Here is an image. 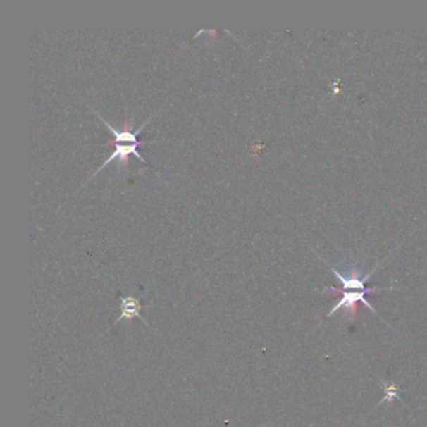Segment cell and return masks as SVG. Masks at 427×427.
I'll use <instances>...</instances> for the list:
<instances>
[{
	"instance_id": "277c9868",
	"label": "cell",
	"mask_w": 427,
	"mask_h": 427,
	"mask_svg": "<svg viewBox=\"0 0 427 427\" xmlns=\"http://www.w3.org/2000/svg\"><path fill=\"white\" fill-rule=\"evenodd\" d=\"M122 304H123V309H122V315L119 317V321L123 320V318H133L135 316L140 315V311L143 309L138 302V299L133 297L123 298Z\"/></svg>"
},
{
	"instance_id": "5b68a950",
	"label": "cell",
	"mask_w": 427,
	"mask_h": 427,
	"mask_svg": "<svg viewBox=\"0 0 427 427\" xmlns=\"http://www.w3.org/2000/svg\"><path fill=\"white\" fill-rule=\"evenodd\" d=\"M380 383L383 385V391H385V397L378 402V405L377 406H381L383 404H385V402L391 404L394 400H399V401L402 402V399L400 397L399 385L388 383V381H385V380H381V378H380Z\"/></svg>"
},
{
	"instance_id": "7a4b0ae2",
	"label": "cell",
	"mask_w": 427,
	"mask_h": 427,
	"mask_svg": "<svg viewBox=\"0 0 427 427\" xmlns=\"http://www.w3.org/2000/svg\"><path fill=\"white\" fill-rule=\"evenodd\" d=\"M328 290H330V291H333V292H342V298L338 301V304L332 307L331 311L328 312L327 317H332V316L335 315L336 312H338L340 309H343L346 311V314L349 316V318L354 320V315H356V304H357V302H362L367 309H370L372 312L377 314L376 309H373L371 304L366 299V295L369 292H365V291H352V292H349V291H341V290L335 288V287L325 288L323 291H328Z\"/></svg>"
},
{
	"instance_id": "3957f363",
	"label": "cell",
	"mask_w": 427,
	"mask_h": 427,
	"mask_svg": "<svg viewBox=\"0 0 427 427\" xmlns=\"http://www.w3.org/2000/svg\"><path fill=\"white\" fill-rule=\"evenodd\" d=\"M330 270H331L332 273L338 277L340 282L342 283V290L341 291H349V290H359V291H365V292H377V291H388V290H391L392 287H388V288H377V287H373V288H367L366 287V282L370 280V277L373 275V272L377 270L371 271L369 275L365 276V277H362L361 278V271L359 268H352L351 270V273L349 276H343L338 272V270H335L333 267H330Z\"/></svg>"
},
{
	"instance_id": "6da1fadb",
	"label": "cell",
	"mask_w": 427,
	"mask_h": 427,
	"mask_svg": "<svg viewBox=\"0 0 427 427\" xmlns=\"http://www.w3.org/2000/svg\"><path fill=\"white\" fill-rule=\"evenodd\" d=\"M92 111L96 113L97 116H98V118L101 119V122L107 125L109 132L114 135L116 149H114V152H113L112 154H111V156H109V157L104 161V163L101 164V167L98 168V171H96V173L92 175L90 178H93V177H94L97 173H99L101 169L104 168L107 164L111 163V162H113V161H114V159H117V158L119 159V167H128V156H130V154H135V157L141 159V162L147 164V161L144 159V157L142 156L141 153L138 152V147L143 146V144H147V143H153V142L138 141V140H137V135H140L142 130H143V128L146 127L147 124L151 122L152 116H151L149 118L147 119L144 124H142L140 130H137L135 132H133V123H135V122H132V123H130V120H127V122L124 123L123 128H122V130H118V128L113 127L112 124L108 123L107 120L103 118V117H101V114H98L94 109H92Z\"/></svg>"
}]
</instances>
